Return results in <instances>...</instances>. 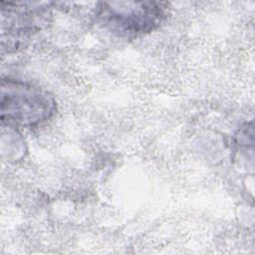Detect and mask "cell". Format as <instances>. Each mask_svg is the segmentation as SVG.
Instances as JSON below:
<instances>
[{
	"mask_svg": "<svg viewBox=\"0 0 255 255\" xmlns=\"http://www.w3.org/2000/svg\"><path fill=\"white\" fill-rule=\"evenodd\" d=\"M50 3L1 2L2 53L23 49L49 23Z\"/></svg>",
	"mask_w": 255,
	"mask_h": 255,
	"instance_id": "3957f363",
	"label": "cell"
},
{
	"mask_svg": "<svg viewBox=\"0 0 255 255\" xmlns=\"http://www.w3.org/2000/svg\"><path fill=\"white\" fill-rule=\"evenodd\" d=\"M168 3L101 2L96 10L99 24L117 37L133 39L156 29L166 18Z\"/></svg>",
	"mask_w": 255,
	"mask_h": 255,
	"instance_id": "7a4b0ae2",
	"label": "cell"
},
{
	"mask_svg": "<svg viewBox=\"0 0 255 255\" xmlns=\"http://www.w3.org/2000/svg\"><path fill=\"white\" fill-rule=\"evenodd\" d=\"M0 106L2 125L36 127L56 112V102L47 91L14 79L1 80Z\"/></svg>",
	"mask_w": 255,
	"mask_h": 255,
	"instance_id": "6da1fadb",
	"label": "cell"
}]
</instances>
